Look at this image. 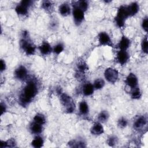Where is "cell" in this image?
<instances>
[{"label":"cell","instance_id":"27","mask_svg":"<svg viewBox=\"0 0 148 148\" xmlns=\"http://www.w3.org/2000/svg\"><path fill=\"white\" fill-rule=\"evenodd\" d=\"M148 45H147V37H146L142 42V49L143 51L145 53H147V50H148Z\"/></svg>","mask_w":148,"mask_h":148},{"label":"cell","instance_id":"12","mask_svg":"<svg viewBox=\"0 0 148 148\" xmlns=\"http://www.w3.org/2000/svg\"><path fill=\"white\" fill-rule=\"evenodd\" d=\"M130 45V40L125 36H123L121 40L120 41V43L119 44V47L121 49V50H125L127 49L128 48Z\"/></svg>","mask_w":148,"mask_h":148},{"label":"cell","instance_id":"23","mask_svg":"<svg viewBox=\"0 0 148 148\" xmlns=\"http://www.w3.org/2000/svg\"><path fill=\"white\" fill-rule=\"evenodd\" d=\"M105 84V82L102 79H97L94 83V87L96 89L102 88Z\"/></svg>","mask_w":148,"mask_h":148},{"label":"cell","instance_id":"31","mask_svg":"<svg viewBox=\"0 0 148 148\" xmlns=\"http://www.w3.org/2000/svg\"><path fill=\"white\" fill-rule=\"evenodd\" d=\"M118 125L120 127L124 128L127 125V121L124 118H121L119 120Z\"/></svg>","mask_w":148,"mask_h":148},{"label":"cell","instance_id":"33","mask_svg":"<svg viewBox=\"0 0 148 148\" xmlns=\"http://www.w3.org/2000/svg\"><path fill=\"white\" fill-rule=\"evenodd\" d=\"M108 144L109 146H113L117 143V139L115 137H111L108 139Z\"/></svg>","mask_w":148,"mask_h":148},{"label":"cell","instance_id":"17","mask_svg":"<svg viewBox=\"0 0 148 148\" xmlns=\"http://www.w3.org/2000/svg\"><path fill=\"white\" fill-rule=\"evenodd\" d=\"M128 10L130 12V16L135 15L139 10V6L137 3L133 2L128 6Z\"/></svg>","mask_w":148,"mask_h":148},{"label":"cell","instance_id":"30","mask_svg":"<svg viewBox=\"0 0 148 148\" xmlns=\"http://www.w3.org/2000/svg\"><path fill=\"white\" fill-rule=\"evenodd\" d=\"M51 5H52L51 2L49 1H43L42 4V8L46 10H49L51 7Z\"/></svg>","mask_w":148,"mask_h":148},{"label":"cell","instance_id":"29","mask_svg":"<svg viewBox=\"0 0 148 148\" xmlns=\"http://www.w3.org/2000/svg\"><path fill=\"white\" fill-rule=\"evenodd\" d=\"M64 50V47L61 44H58L54 48V51L55 53L58 54L61 53Z\"/></svg>","mask_w":148,"mask_h":148},{"label":"cell","instance_id":"4","mask_svg":"<svg viewBox=\"0 0 148 148\" xmlns=\"http://www.w3.org/2000/svg\"><path fill=\"white\" fill-rule=\"evenodd\" d=\"M118 71L112 68H108L105 71V77L106 80L110 83H114L118 79Z\"/></svg>","mask_w":148,"mask_h":148},{"label":"cell","instance_id":"15","mask_svg":"<svg viewBox=\"0 0 148 148\" xmlns=\"http://www.w3.org/2000/svg\"><path fill=\"white\" fill-rule=\"evenodd\" d=\"M39 50L42 54L46 55L51 52V48L50 45L47 42H43L39 47Z\"/></svg>","mask_w":148,"mask_h":148},{"label":"cell","instance_id":"16","mask_svg":"<svg viewBox=\"0 0 148 148\" xmlns=\"http://www.w3.org/2000/svg\"><path fill=\"white\" fill-rule=\"evenodd\" d=\"M94 87L92 84H91V83H87L86 84L84 85L83 89V92L84 95L86 96L91 95L94 92Z\"/></svg>","mask_w":148,"mask_h":148},{"label":"cell","instance_id":"13","mask_svg":"<svg viewBox=\"0 0 148 148\" xmlns=\"http://www.w3.org/2000/svg\"><path fill=\"white\" fill-rule=\"evenodd\" d=\"M147 123V119L144 116L139 117L134 123V127L136 129H139L143 127Z\"/></svg>","mask_w":148,"mask_h":148},{"label":"cell","instance_id":"25","mask_svg":"<svg viewBox=\"0 0 148 148\" xmlns=\"http://www.w3.org/2000/svg\"><path fill=\"white\" fill-rule=\"evenodd\" d=\"M141 97V92L139 88H134L131 92V97L134 99H138Z\"/></svg>","mask_w":148,"mask_h":148},{"label":"cell","instance_id":"7","mask_svg":"<svg viewBox=\"0 0 148 148\" xmlns=\"http://www.w3.org/2000/svg\"><path fill=\"white\" fill-rule=\"evenodd\" d=\"M98 40L101 45H112L111 40L108 34L105 32H101L98 35Z\"/></svg>","mask_w":148,"mask_h":148},{"label":"cell","instance_id":"21","mask_svg":"<svg viewBox=\"0 0 148 148\" xmlns=\"http://www.w3.org/2000/svg\"><path fill=\"white\" fill-rule=\"evenodd\" d=\"M79 110L81 114H86L88 112V106L85 101H82L79 104Z\"/></svg>","mask_w":148,"mask_h":148},{"label":"cell","instance_id":"26","mask_svg":"<svg viewBox=\"0 0 148 148\" xmlns=\"http://www.w3.org/2000/svg\"><path fill=\"white\" fill-rule=\"evenodd\" d=\"M76 6L84 12L87 10L88 7V3L86 1H79L77 2V4Z\"/></svg>","mask_w":148,"mask_h":148},{"label":"cell","instance_id":"3","mask_svg":"<svg viewBox=\"0 0 148 148\" xmlns=\"http://www.w3.org/2000/svg\"><path fill=\"white\" fill-rule=\"evenodd\" d=\"M60 99L63 105L66 107L68 113H72L75 109V104L72 98L66 94H62Z\"/></svg>","mask_w":148,"mask_h":148},{"label":"cell","instance_id":"32","mask_svg":"<svg viewBox=\"0 0 148 148\" xmlns=\"http://www.w3.org/2000/svg\"><path fill=\"white\" fill-rule=\"evenodd\" d=\"M142 25V28H143V29L147 32V29H148V19H147V18H145L143 20Z\"/></svg>","mask_w":148,"mask_h":148},{"label":"cell","instance_id":"19","mask_svg":"<svg viewBox=\"0 0 148 148\" xmlns=\"http://www.w3.org/2000/svg\"><path fill=\"white\" fill-rule=\"evenodd\" d=\"M28 8L21 5L20 4L18 5H17L15 9V10L16 12V13L19 14V15H26L28 13Z\"/></svg>","mask_w":148,"mask_h":148},{"label":"cell","instance_id":"2","mask_svg":"<svg viewBox=\"0 0 148 148\" xmlns=\"http://www.w3.org/2000/svg\"><path fill=\"white\" fill-rule=\"evenodd\" d=\"M130 16L128 6H121L117 12V16L115 17L116 24L119 27H122L124 25L125 19Z\"/></svg>","mask_w":148,"mask_h":148},{"label":"cell","instance_id":"14","mask_svg":"<svg viewBox=\"0 0 148 148\" xmlns=\"http://www.w3.org/2000/svg\"><path fill=\"white\" fill-rule=\"evenodd\" d=\"M70 7L68 4L64 3L61 5L59 7V12L60 14L63 16H66L70 13Z\"/></svg>","mask_w":148,"mask_h":148},{"label":"cell","instance_id":"35","mask_svg":"<svg viewBox=\"0 0 148 148\" xmlns=\"http://www.w3.org/2000/svg\"><path fill=\"white\" fill-rule=\"evenodd\" d=\"M6 144H7V147H13L14 146L15 142L13 139H10L6 142Z\"/></svg>","mask_w":148,"mask_h":148},{"label":"cell","instance_id":"36","mask_svg":"<svg viewBox=\"0 0 148 148\" xmlns=\"http://www.w3.org/2000/svg\"><path fill=\"white\" fill-rule=\"evenodd\" d=\"M5 66H6V65H5V62L2 60H1V71H3V70H5Z\"/></svg>","mask_w":148,"mask_h":148},{"label":"cell","instance_id":"8","mask_svg":"<svg viewBox=\"0 0 148 148\" xmlns=\"http://www.w3.org/2000/svg\"><path fill=\"white\" fill-rule=\"evenodd\" d=\"M129 58V56L125 50H120L117 53V59L118 62L121 64L124 65L127 62Z\"/></svg>","mask_w":148,"mask_h":148},{"label":"cell","instance_id":"28","mask_svg":"<svg viewBox=\"0 0 148 148\" xmlns=\"http://www.w3.org/2000/svg\"><path fill=\"white\" fill-rule=\"evenodd\" d=\"M77 68H78L79 70L82 72H83L84 71L87 69V68H88L87 64L84 61L79 62V64H77Z\"/></svg>","mask_w":148,"mask_h":148},{"label":"cell","instance_id":"22","mask_svg":"<svg viewBox=\"0 0 148 148\" xmlns=\"http://www.w3.org/2000/svg\"><path fill=\"white\" fill-rule=\"evenodd\" d=\"M34 121L39 124H43L45 121H46V120H45V118L44 117L43 115L41 114H37L34 118Z\"/></svg>","mask_w":148,"mask_h":148},{"label":"cell","instance_id":"18","mask_svg":"<svg viewBox=\"0 0 148 148\" xmlns=\"http://www.w3.org/2000/svg\"><path fill=\"white\" fill-rule=\"evenodd\" d=\"M30 129L33 133L38 134H40L42 132V128L41 124H39L34 121L31 124L30 126Z\"/></svg>","mask_w":148,"mask_h":148},{"label":"cell","instance_id":"34","mask_svg":"<svg viewBox=\"0 0 148 148\" xmlns=\"http://www.w3.org/2000/svg\"><path fill=\"white\" fill-rule=\"evenodd\" d=\"M32 3H33L32 1H29V0H27V1H21L20 4L23 5H24V6L27 7V8H28L29 6H30L32 5Z\"/></svg>","mask_w":148,"mask_h":148},{"label":"cell","instance_id":"5","mask_svg":"<svg viewBox=\"0 0 148 148\" xmlns=\"http://www.w3.org/2000/svg\"><path fill=\"white\" fill-rule=\"evenodd\" d=\"M73 16L75 23L80 24L84 19V12L76 5H75L73 9Z\"/></svg>","mask_w":148,"mask_h":148},{"label":"cell","instance_id":"20","mask_svg":"<svg viewBox=\"0 0 148 148\" xmlns=\"http://www.w3.org/2000/svg\"><path fill=\"white\" fill-rule=\"evenodd\" d=\"M43 140L41 137L37 136L34 138V139L32 142V145L36 148L40 147L43 146Z\"/></svg>","mask_w":148,"mask_h":148},{"label":"cell","instance_id":"37","mask_svg":"<svg viewBox=\"0 0 148 148\" xmlns=\"http://www.w3.org/2000/svg\"><path fill=\"white\" fill-rule=\"evenodd\" d=\"M1 114H2L4 112H5V110H6L5 106L2 103H1Z\"/></svg>","mask_w":148,"mask_h":148},{"label":"cell","instance_id":"10","mask_svg":"<svg viewBox=\"0 0 148 148\" xmlns=\"http://www.w3.org/2000/svg\"><path fill=\"white\" fill-rule=\"evenodd\" d=\"M125 82L130 87L135 88L138 84V79L134 74L130 73L126 79Z\"/></svg>","mask_w":148,"mask_h":148},{"label":"cell","instance_id":"1","mask_svg":"<svg viewBox=\"0 0 148 148\" xmlns=\"http://www.w3.org/2000/svg\"><path fill=\"white\" fill-rule=\"evenodd\" d=\"M38 89L36 83L33 81L29 82L25 86L23 93L20 96V102L24 105L28 104L36 95Z\"/></svg>","mask_w":148,"mask_h":148},{"label":"cell","instance_id":"9","mask_svg":"<svg viewBox=\"0 0 148 148\" xmlns=\"http://www.w3.org/2000/svg\"><path fill=\"white\" fill-rule=\"evenodd\" d=\"M27 75V71L24 66H20L15 71V76L17 79L20 80H23L25 79Z\"/></svg>","mask_w":148,"mask_h":148},{"label":"cell","instance_id":"24","mask_svg":"<svg viewBox=\"0 0 148 148\" xmlns=\"http://www.w3.org/2000/svg\"><path fill=\"white\" fill-rule=\"evenodd\" d=\"M109 117V114L106 111H102L98 115V120L101 122L106 121Z\"/></svg>","mask_w":148,"mask_h":148},{"label":"cell","instance_id":"11","mask_svg":"<svg viewBox=\"0 0 148 148\" xmlns=\"http://www.w3.org/2000/svg\"><path fill=\"white\" fill-rule=\"evenodd\" d=\"M91 132L94 135H100L103 132V128L100 123H96L91 127Z\"/></svg>","mask_w":148,"mask_h":148},{"label":"cell","instance_id":"6","mask_svg":"<svg viewBox=\"0 0 148 148\" xmlns=\"http://www.w3.org/2000/svg\"><path fill=\"white\" fill-rule=\"evenodd\" d=\"M20 46L28 55L34 54L35 51V47L25 39H22L20 41Z\"/></svg>","mask_w":148,"mask_h":148}]
</instances>
